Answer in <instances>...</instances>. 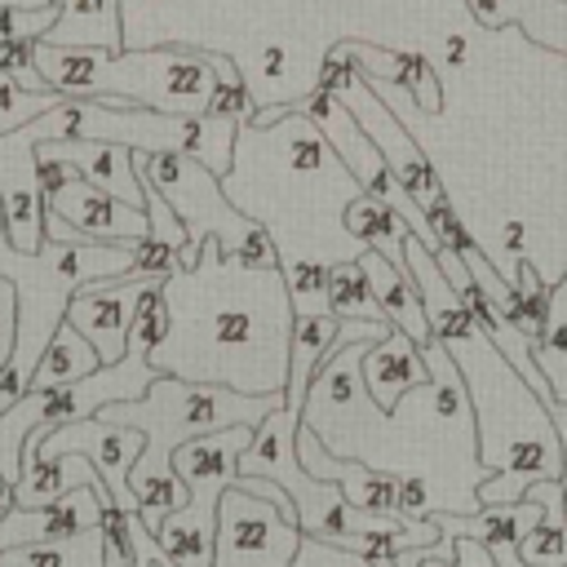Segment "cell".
<instances>
[{
	"mask_svg": "<svg viewBox=\"0 0 567 567\" xmlns=\"http://www.w3.org/2000/svg\"><path fill=\"white\" fill-rule=\"evenodd\" d=\"M168 337L151 354L159 377L226 385L239 394H284L297 306L284 270H252L204 239L199 261L164 288Z\"/></svg>",
	"mask_w": 567,
	"mask_h": 567,
	"instance_id": "1",
	"label": "cell"
},
{
	"mask_svg": "<svg viewBox=\"0 0 567 567\" xmlns=\"http://www.w3.org/2000/svg\"><path fill=\"white\" fill-rule=\"evenodd\" d=\"M443 346L465 377L478 434V470L492 474L487 483H478V505H514L540 478L567 483V447L545 399L487 341V332L474 323Z\"/></svg>",
	"mask_w": 567,
	"mask_h": 567,
	"instance_id": "2",
	"label": "cell"
},
{
	"mask_svg": "<svg viewBox=\"0 0 567 567\" xmlns=\"http://www.w3.org/2000/svg\"><path fill=\"white\" fill-rule=\"evenodd\" d=\"M284 394H239L226 385H204V381H182V377H155L151 390L133 403H106L97 416L133 425L146 434L142 456L128 470V487L137 496L142 523L155 532L159 518L177 514L190 492L173 470V452L186 439L226 430V425H261Z\"/></svg>",
	"mask_w": 567,
	"mask_h": 567,
	"instance_id": "3",
	"label": "cell"
},
{
	"mask_svg": "<svg viewBox=\"0 0 567 567\" xmlns=\"http://www.w3.org/2000/svg\"><path fill=\"white\" fill-rule=\"evenodd\" d=\"M35 71L49 93L62 97H124L168 115H208V102L221 80L235 75L230 62L195 53L186 44L164 49H89L35 40Z\"/></svg>",
	"mask_w": 567,
	"mask_h": 567,
	"instance_id": "4",
	"label": "cell"
},
{
	"mask_svg": "<svg viewBox=\"0 0 567 567\" xmlns=\"http://www.w3.org/2000/svg\"><path fill=\"white\" fill-rule=\"evenodd\" d=\"M133 168H137V177L155 182L159 195L173 204L177 221L186 226V244L217 239L221 252L235 257L239 266L279 270V248H275V235L266 230V221L244 217V213L226 199L221 177L208 173L199 159L173 155V151H159V155L133 151Z\"/></svg>",
	"mask_w": 567,
	"mask_h": 567,
	"instance_id": "5",
	"label": "cell"
},
{
	"mask_svg": "<svg viewBox=\"0 0 567 567\" xmlns=\"http://www.w3.org/2000/svg\"><path fill=\"white\" fill-rule=\"evenodd\" d=\"M257 425H226L199 439H186L173 452V470L186 483L190 501L159 518L155 536L164 545V554L177 567H213V540H217V501L226 487L239 483V456L248 452Z\"/></svg>",
	"mask_w": 567,
	"mask_h": 567,
	"instance_id": "6",
	"label": "cell"
},
{
	"mask_svg": "<svg viewBox=\"0 0 567 567\" xmlns=\"http://www.w3.org/2000/svg\"><path fill=\"white\" fill-rule=\"evenodd\" d=\"M44 239L53 244H133L151 235V217L93 186L75 164H40Z\"/></svg>",
	"mask_w": 567,
	"mask_h": 567,
	"instance_id": "7",
	"label": "cell"
},
{
	"mask_svg": "<svg viewBox=\"0 0 567 567\" xmlns=\"http://www.w3.org/2000/svg\"><path fill=\"white\" fill-rule=\"evenodd\" d=\"M306 532L284 518L270 501L226 487L217 501V540L213 567H292Z\"/></svg>",
	"mask_w": 567,
	"mask_h": 567,
	"instance_id": "8",
	"label": "cell"
},
{
	"mask_svg": "<svg viewBox=\"0 0 567 567\" xmlns=\"http://www.w3.org/2000/svg\"><path fill=\"white\" fill-rule=\"evenodd\" d=\"M151 288H164V284L137 279V275H115V279L84 284L66 306V323L80 328L93 341L102 363H120L128 354V332H133L137 306Z\"/></svg>",
	"mask_w": 567,
	"mask_h": 567,
	"instance_id": "9",
	"label": "cell"
},
{
	"mask_svg": "<svg viewBox=\"0 0 567 567\" xmlns=\"http://www.w3.org/2000/svg\"><path fill=\"white\" fill-rule=\"evenodd\" d=\"M346 102H350V111L359 115V124H363V133L372 137V146L381 151V159L394 168V177L408 186V195L421 204V208H434L447 190H443V182H439V168L421 155V146L403 133V124L377 102V93H372V80L359 71L354 80H350V89L341 93Z\"/></svg>",
	"mask_w": 567,
	"mask_h": 567,
	"instance_id": "10",
	"label": "cell"
},
{
	"mask_svg": "<svg viewBox=\"0 0 567 567\" xmlns=\"http://www.w3.org/2000/svg\"><path fill=\"white\" fill-rule=\"evenodd\" d=\"M146 447V434L133 430V425H120V421H106V416H84V421H71L62 430H53L40 452L44 456H62V452H84L89 465L97 470V478L106 483V492L124 505V509H137V496L128 487V470L133 461L142 456Z\"/></svg>",
	"mask_w": 567,
	"mask_h": 567,
	"instance_id": "11",
	"label": "cell"
},
{
	"mask_svg": "<svg viewBox=\"0 0 567 567\" xmlns=\"http://www.w3.org/2000/svg\"><path fill=\"white\" fill-rule=\"evenodd\" d=\"M0 204H4V235L22 252L44 248V186L35 137L22 128L0 137Z\"/></svg>",
	"mask_w": 567,
	"mask_h": 567,
	"instance_id": "12",
	"label": "cell"
},
{
	"mask_svg": "<svg viewBox=\"0 0 567 567\" xmlns=\"http://www.w3.org/2000/svg\"><path fill=\"white\" fill-rule=\"evenodd\" d=\"M102 496H106V483L75 487L66 496H58L53 505H13L0 518V549L58 545V540H71V536L97 527L102 523Z\"/></svg>",
	"mask_w": 567,
	"mask_h": 567,
	"instance_id": "13",
	"label": "cell"
},
{
	"mask_svg": "<svg viewBox=\"0 0 567 567\" xmlns=\"http://www.w3.org/2000/svg\"><path fill=\"white\" fill-rule=\"evenodd\" d=\"M40 164H75L93 186L111 190L128 208L146 213V190L133 168V151L120 142H84V137H58V142H35Z\"/></svg>",
	"mask_w": 567,
	"mask_h": 567,
	"instance_id": "14",
	"label": "cell"
},
{
	"mask_svg": "<svg viewBox=\"0 0 567 567\" xmlns=\"http://www.w3.org/2000/svg\"><path fill=\"white\" fill-rule=\"evenodd\" d=\"M363 390H368V399L377 403V412H385V416H394V412L403 408V394L430 390V368H425L421 346H416L408 332L390 328V332H385L377 346H368V354H363Z\"/></svg>",
	"mask_w": 567,
	"mask_h": 567,
	"instance_id": "15",
	"label": "cell"
},
{
	"mask_svg": "<svg viewBox=\"0 0 567 567\" xmlns=\"http://www.w3.org/2000/svg\"><path fill=\"white\" fill-rule=\"evenodd\" d=\"M359 266H363V275H368V284H372V297H377V306L385 310V319H390L399 332H408L416 346H430L434 332H430V319H425V306H421V292H416L412 275L399 270V266H394L390 257H381L377 248H363V252H359Z\"/></svg>",
	"mask_w": 567,
	"mask_h": 567,
	"instance_id": "16",
	"label": "cell"
},
{
	"mask_svg": "<svg viewBox=\"0 0 567 567\" xmlns=\"http://www.w3.org/2000/svg\"><path fill=\"white\" fill-rule=\"evenodd\" d=\"M540 518H545V505L532 501V496H523L514 505H478L470 514H434V523H439L443 536H474L487 549L518 545Z\"/></svg>",
	"mask_w": 567,
	"mask_h": 567,
	"instance_id": "17",
	"label": "cell"
},
{
	"mask_svg": "<svg viewBox=\"0 0 567 567\" xmlns=\"http://www.w3.org/2000/svg\"><path fill=\"white\" fill-rule=\"evenodd\" d=\"M97 470L89 465L84 452H62V456H44V452H27L22 456V478L13 483V501L18 505H53L58 496L75 492V487H97Z\"/></svg>",
	"mask_w": 567,
	"mask_h": 567,
	"instance_id": "18",
	"label": "cell"
},
{
	"mask_svg": "<svg viewBox=\"0 0 567 567\" xmlns=\"http://www.w3.org/2000/svg\"><path fill=\"white\" fill-rule=\"evenodd\" d=\"M350 49L363 58V62H359L363 75H377V80L399 84L425 115H439V111H443V84H439V71H434L421 53H385V49H368V44H359V40H350Z\"/></svg>",
	"mask_w": 567,
	"mask_h": 567,
	"instance_id": "19",
	"label": "cell"
},
{
	"mask_svg": "<svg viewBox=\"0 0 567 567\" xmlns=\"http://www.w3.org/2000/svg\"><path fill=\"white\" fill-rule=\"evenodd\" d=\"M341 226H346V235H350L354 244H368V248H377L381 257H390L399 270H408V252H403L408 221H403L390 204H381V199H372V195L359 190V195L346 204ZM408 275H412V270H408Z\"/></svg>",
	"mask_w": 567,
	"mask_h": 567,
	"instance_id": "20",
	"label": "cell"
},
{
	"mask_svg": "<svg viewBox=\"0 0 567 567\" xmlns=\"http://www.w3.org/2000/svg\"><path fill=\"white\" fill-rule=\"evenodd\" d=\"M97 368H102V359H97L93 341H89L80 328H71V323L62 319V328H58V332H53V341L44 346V354H40V363H35V372H31V385H27V390L71 385V381L93 377Z\"/></svg>",
	"mask_w": 567,
	"mask_h": 567,
	"instance_id": "21",
	"label": "cell"
},
{
	"mask_svg": "<svg viewBox=\"0 0 567 567\" xmlns=\"http://www.w3.org/2000/svg\"><path fill=\"white\" fill-rule=\"evenodd\" d=\"M332 483L341 487V496H346L354 509H368V514H381V518H394V514H399V483H403V474H394V470H372L368 461H346V456H337ZM399 518H403V514H399Z\"/></svg>",
	"mask_w": 567,
	"mask_h": 567,
	"instance_id": "22",
	"label": "cell"
},
{
	"mask_svg": "<svg viewBox=\"0 0 567 567\" xmlns=\"http://www.w3.org/2000/svg\"><path fill=\"white\" fill-rule=\"evenodd\" d=\"M0 567H106V536L102 527H89L58 545L0 549Z\"/></svg>",
	"mask_w": 567,
	"mask_h": 567,
	"instance_id": "23",
	"label": "cell"
},
{
	"mask_svg": "<svg viewBox=\"0 0 567 567\" xmlns=\"http://www.w3.org/2000/svg\"><path fill=\"white\" fill-rule=\"evenodd\" d=\"M540 372L549 377L558 403H567V275L549 288V319H545V332L536 337L532 346Z\"/></svg>",
	"mask_w": 567,
	"mask_h": 567,
	"instance_id": "24",
	"label": "cell"
},
{
	"mask_svg": "<svg viewBox=\"0 0 567 567\" xmlns=\"http://www.w3.org/2000/svg\"><path fill=\"white\" fill-rule=\"evenodd\" d=\"M328 306H332L337 319H372V323L385 319V310L377 306L359 257L354 261H332V270H328Z\"/></svg>",
	"mask_w": 567,
	"mask_h": 567,
	"instance_id": "25",
	"label": "cell"
},
{
	"mask_svg": "<svg viewBox=\"0 0 567 567\" xmlns=\"http://www.w3.org/2000/svg\"><path fill=\"white\" fill-rule=\"evenodd\" d=\"M421 354H425V368H430V390H434L439 416H447V421L474 416L470 412V394H465V377H461L456 359L447 354V346L443 341H430V346H421Z\"/></svg>",
	"mask_w": 567,
	"mask_h": 567,
	"instance_id": "26",
	"label": "cell"
},
{
	"mask_svg": "<svg viewBox=\"0 0 567 567\" xmlns=\"http://www.w3.org/2000/svg\"><path fill=\"white\" fill-rule=\"evenodd\" d=\"M501 315L523 332V337H540L545 332V319H549V284H540V275L518 261V284H514V297L501 306Z\"/></svg>",
	"mask_w": 567,
	"mask_h": 567,
	"instance_id": "27",
	"label": "cell"
},
{
	"mask_svg": "<svg viewBox=\"0 0 567 567\" xmlns=\"http://www.w3.org/2000/svg\"><path fill=\"white\" fill-rule=\"evenodd\" d=\"M425 554H430V545L425 549H408L399 558H363V554H350V549H341V545H332L323 536H306L297 558H292V567H421Z\"/></svg>",
	"mask_w": 567,
	"mask_h": 567,
	"instance_id": "28",
	"label": "cell"
},
{
	"mask_svg": "<svg viewBox=\"0 0 567 567\" xmlns=\"http://www.w3.org/2000/svg\"><path fill=\"white\" fill-rule=\"evenodd\" d=\"M62 102V93H49V89H22L13 71H0V137L31 124L35 115L53 111Z\"/></svg>",
	"mask_w": 567,
	"mask_h": 567,
	"instance_id": "29",
	"label": "cell"
},
{
	"mask_svg": "<svg viewBox=\"0 0 567 567\" xmlns=\"http://www.w3.org/2000/svg\"><path fill=\"white\" fill-rule=\"evenodd\" d=\"M284 279H288V292H292V306L297 315H332L328 306V270L323 261H279Z\"/></svg>",
	"mask_w": 567,
	"mask_h": 567,
	"instance_id": "30",
	"label": "cell"
},
{
	"mask_svg": "<svg viewBox=\"0 0 567 567\" xmlns=\"http://www.w3.org/2000/svg\"><path fill=\"white\" fill-rule=\"evenodd\" d=\"M168 337V301L159 288H151L137 306V319H133V332H128V346H137L146 359L159 350V341Z\"/></svg>",
	"mask_w": 567,
	"mask_h": 567,
	"instance_id": "31",
	"label": "cell"
},
{
	"mask_svg": "<svg viewBox=\"0 0 567 567\" xmlns=\"http://www.w3.org/2000/svg\"><path fill=\"white\" fill-rule=\"evenodd\" d=\"M177 270H182L177 248H168V244H164V239H155V235L133 239V270H128V275H137V279H155V284H168Z\"/></svg>",
	"mask_w": 567,
	"mask_h": 567,
	"instance_id": "32",
	"label": "cell"
},
{
	"mask_svg": "<svg viewBox=\"0 0 567 567\" xmlns=\"http://www.w3.org/2000/svg\"><path fill=\"white\" fill-rule=\"evenodd\" d=\"M18 346V284L0 275V368L13 359Z\"/></svg>",
	"mask_w": 567,
	"mask_h": 567,
	"instance_id": "33",
	"label": "cell"
},
{
	"mask_svg": "<svg viewBox=\"0 0 567 567\" xmlns=\"http://www.w3.org/2000/svg\"><path fill=\"white\" fill-rule=\"evenodd\" d=\"M470 13L478 18L483 31H501L523 18V0H470Z\"/></svg>",
	"mask_w": 567,
	"mask_h": 567,
	"instance_id": "34",
	"label": "cell"
},
{
	"mask_svg": "<svg viewBox=\"0 0 567 567\" xmlns=\"http://www.w3.org/2000/svg\"><path fill=\"white\" fill-rule=\"evenodd\" d=\"M425 505H430V483L421 474H403V483H399V514L403 518H425Z\"/></svg>",
	"mask_w": 567,
	"mask_h": 567,
	"instance_id": "35",
	"label": "cell"
},
{
	"mask_svg": "<svg viewBox=\"0 0 567 567\" xmlns=\"http://www.w3.org/2000/svg\"><path fill=\"white\" fill-rule=\"evenodd\" d=\"M523 235H527L523 221H505V226H501V248H505L509 257H518V252H523Z\"/></svg>",
	"mask_w": 567,
	"mask_h": 567,
	"instance_id": "36",
	"label": "cell"
},
{
	"mask_svg": "<svg viewBox=\"0 0 567 567\" xmlns=\"http://www.w3.org/2000/svg\"><path fill=\"white\" fill-rule=\"evenodd\" d=\"M496 554V567H527L523 558H518V545H501V549H492Z\"/></svg>",
	"mask_w": 567,
	"mask_h": 567,
	"instance_id": "37",
	"label": "cell"
},
{
	"mask_svg": "<svg viewBox=\"0 0 567 567\" xmlns=\"http://www.w3.org/2000/svg\"><path fill=\"white\" fill-rule=\"evenodd\" d=\"M13 505H18V501H13V483H9L4 474H0V518H4V514H9Z\"/></svg>",
	"mask_w": 567,
	"mask_h": 567,
	"instance_id": "38",
	"label": "cell"
},
{
	"mask_svg": "<svg viewBox=\"0 0 567 567\" xmlns=\"http://www.w3.org/2000/svg\"><path fill=\"white\" fill-rule=\"evenodd\" d=\"M22 9H40V4H53V0H18Z\"/></svg>",
	"mask_w": 567,
	"mask_h": 567,
	"instance_id": "39",
	"label": "cell"
},
{
	"mask_svg": "<svg viewBox=\"0 0 567 567\" xmlns=\"http://www.w3.org/2000/svg\"><path fill=\"white\" fill-rule=\"evenodd\" d=\"M0 230H4V204H0Z\"/></svg>",
	"mask_w": 567,
	"mask_h": 567,
	"instance_id": "40",
	"label": "cell"
}]
</instances>
